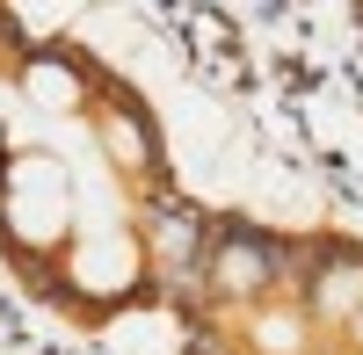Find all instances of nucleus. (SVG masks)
Instances as JSON below:
<instances>
[{
    "label": "nucleus",
    "instance_id": "obj_3",
    "mask_svg": "<svg viewBox=\"0 0 363 355\" xmlns=\"http://www.w3.org/2000/svg\"><path fill=\"white\" fill-rule=\"evenodd\" d=\"M349 29H356V44H363V0H349Z\"/></svg>",
    "mask_w": 363,
    "mask_h": 355
},
{
    "label": "nucleus",
    "instance_id": "obj_1",
    "mask_svg": "<svg viewBox=\"0 0 363 355\" xmlns=\"http://www.w3.org/2000/svg\"><path fill=\"white\" fill-rule=\"evenodd\" d=\"M182 196L160 102L80 29H29L0 0V276L73 334L167 312Z\"/></svg>",
    "mask_w": 363,
    "mask_h": 355
},
{
    "label": "nucleus",
    "instance_id": "obj_2",
    "mask_svg": "<svg viewBox=\"0 0 363 355\" xmlns=\"http://www.w3.org/2000/svg\"><path fill=\"white\" fill-rule=\"evenodd\" d=\"M167 319L174 355H363V232L196 211Z\"/></svg>",
    "mask_w": 363,
    "mask_h": 355
}]
</instances>
